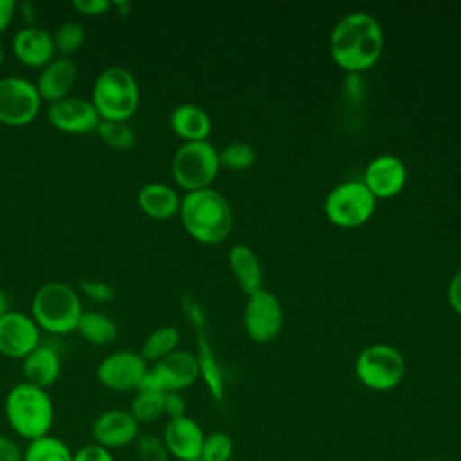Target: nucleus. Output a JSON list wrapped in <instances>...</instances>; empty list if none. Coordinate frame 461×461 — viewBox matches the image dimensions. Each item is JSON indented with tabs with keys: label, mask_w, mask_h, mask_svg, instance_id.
<instances>
[{
	"label": "nucleus",
	"mask_w": 461,
	"mask_h": 461,
	"mask_svg": "<svg viewBox=\"0 0 461 461\" xmlns=\"http://www.w3.org/2000/svg\"><path fill=\"white\" fill-rule=\"evenodd\" d=\"M56 54L59 52L61 58H67L81 49L85 43V29L77 22H65L61 23L56 32L52 34Z\"/></svg>",
	"instance_id": "30"
},
{
	"label": "nucleus",
	"mask_w": 461,
	"mask_h": 461,
	"mask_svg": "<svg viewBox=\"0 0 461 461\" xmlns=\"http://www.w3.org/2000/svg\"><path fill=\"white\" fill-rule=\"evenodd\" d=\"M113 7H115L122 16H124V14H128V11H130V4H124V2H122V4H115Z\"/></svg>",
	"instance_id": "43"
},
{
	"label": "nucleus",
	"mask_w": 461,
	"mask_h": 461,
	"mask_svg": "<svg viewBox=\"0 0 461 461\" xmlns=\"http://www.w3.org/2000/svg\"><path fill=\"white\" fill-rule=\"evenodd\" d=\"M40 328L23 312H5L0 317V355L7 358H25L41 344Z\"/></svg>",
	"instance_id": "13"
},
{
	"label": "nucleus",
	"mask_w": 461,
	"mask_h": 461,
	"mask_svg": "<svg viewBox=\"0 0 461 461\" xmlns=\"http://www.w3.org/2000/svg\"><path fill=\"white\" fill-rule=\"evenodd\" d=\"M362 182L375 198H391L403 189L407 169L398 157L380 155L367 164Z\"/></svg>",
	"instance_id": "16"
},
{
	"label": "nucleus",
	"mask_w": 461,
	"mask_h": 461,
	"mask_svg": "<svg viewBox=\"0 0 461 461\" xmlns=\"http://www.w3.org/2000/svg\"><path fill=\"white\" fill-rule=\"evenodd\" d=\"M41 108V97L29 79L0 77V122L5 126H25L32 122Z\"/></svg>",
	"instance_id": "10"
},
{
	"label": "nucleus",
	"mask_w": 461,
	"mask_h": 461,
	"mask_svg": "<svg viewBox=\"0 0 461 461\" xmlns=\"http://www.w3.org/2000/svg\"><path fill=\"white\" fill-rule=\"evenodd\" d=\"M77 77V67L68 58H54L47 67L41 68L34 86L49 104L61 101L70 95V90Z\"/></svg>",
	"instance_id": "19"
},
{
	"label": "nucleus",
	"mask_w": 461,
	"mask_h": 461,
	"mask_svg": "<svg viewBox=\"0 0 461 461\" xmlns=\"http://www.w3.org/2000/svg\"><path fill=\"white\" fill-rule=\"evenodd\" d=\"M196 360H198V367H200V375L203 376L211 394L214 396V400H221L223 398V378H221V371H220V366L207 344V340L200 335L198 339V355H196Z\"/></svg>",
	"instance_id": "27"
},
{
	"label": "nucleus",
	"mask_w": 461,
	"mask_h": 461,
	"mask_svg": "<svg viewBox=\"0 0 461 461\" xmlns=\"http://www.w3.org/2000/svg\"><path fill=\"white\" fill-rule=\"evenodd\" d=\"M135 454L139 461H167L169 452L162 438L155 434H139L135 439Z\"/></svg>",
	"instance_id": "33"
},
{
	"label": "nucleus",
	"mask_w": 461,
	"mask_h": 461,
	"mask_svg": "<svg viewBox=\"0 0 461 461\" xmlns=\"http://www.w3.org/2000/svg\"><path fill=\"white\" fill-rule=\"evenodd\" d=\"M47 119L56 130L70 135L92 133L101 122L92 101L72 95L49 104Z\"/></svg>",
	"instance_id": "14"
},
{
	"label": "nucleus",
	"mask_w": 461,
	"mask_h": 461,
	"mask_svg": "<svg viewBox=\"0 0 461 461\" xmlns=\"http://www.w3.org/2000/svg\"><path fill=\"white\" fill-rule=\"evenodd\" d=\"M16 9L18 4L14 0H0V34L9 29Z\"/></svg>",
	"instance_id": "40"
},
{
	"label": "nucleus",
	"mask_w": 461,
	"mask_h": 461,
	"mask_svg": "<svg viewBox=\"0 0 461 461\" xmlns=\"http://www.w3.org/2000/svg\"><path fill=\"white\" fill-rule=\"evenodd\" d=\"M0 461H23V450L7 436H0Z\"/></svg>",
	"instance_id": "38"
},
{
	"label": "nucleus",
	"mask_w": 461,
	"mask_h": 461,
	"mask_svg": "<svg viewBox=\"0 0 461 461\" xmlns=\"http://www.w3.org/2000/svg\"><path fill=\"white\" fill-rule=\"evenodd\" d=\"M164 396L162 393L137 391L130 405V414L137 423H153L164 414Z\"/></svg>",
	"instance_id": "29"
},
{
	"label": "nucleus",
	"mask_w": 461,
	"mask_h": 461,
	"mask_svg": "<svg viewBox=\"0 0 461 461\" xmlns=\"http://www.w3.org/2000/svg\"><path fill=\"white\" fill-rule=\"evenodd\" d=\"M182 198L178 193L160 182H151L140 187L137 194V203L140 211L151 220H169L180 211Z\"/></svg>",
	"instance_id": "21"
},
{
	"label": "nucleus",
	"mask_w": 461,
	"mask_h": 461,
	"mask_svg": "<svg viewBox=\"0 0 461 461\" xmlns=\"http://www.w3.org/2000/svg\"><path fill=\"white\" fill-rule=\"evenodd\" d=\"M95 133L112 149H131L135 146V131L128 122L121 121H101Z\"/></svg>",
	"instance_id": "28"
},
{
	"label": "nucleus",
	"mask_w": 461,
	"mask_h": 461,
	"mask_svg": "<svg viewBox=\"0 0 461 461\" xmlns=\"http://www.w3.org/2000/svg\"><path fill=\"white\" fill-rule=\"evenodd\" d=\"M164 443L169 456L178 461H196L202 456L203 432L202 427L187 416L169 420L164 429Z\"/></svg>",
	"instance_id": "17"
},
{
	"label": "nucleus",
	"mask_w": 461,
	"mask_h": 461,
	"mask_svg": "<svg viewBox=\"0 0 461 461\" xmlns=\"http://www.w3.org/2000/svg\"><path fill=\"white\" fill-rule=\"evenodd\" d=\"M230 270L247 295L263 290V268L258 254L245 243H238L229 250Z\"/></svg>",
	"instance_id": "23"
},
{
	"label": "nucleus",
	"mask_w": 461,
	"mask_h": 461,
	"mask_svg": "<svg viewBox=\"0 0 461 461\" xmlns=\"http://www.w3.org/2000/svg\"><path fill=\"white\" fill-rule=\"evenodd\" d=\"M169 126L175 135L184 139V142H198L207 140L212 122L203 108L185 103L171 112Z\"/></svg>",
	"instance_id": "22"
},
{
	"label": "nucleus",
	"mask_w": 461,
	"mask_h": 461,
	"mask_svg": "<svg viewBox=\"0 0 461 461\" xmlns=\"http://www.w3.org/2000/svg\"><path fill=\"white\" fill-rule=\"evenodd\" d=\"M7 295L4 294V290H0V317L5 313V312H9V308H7Z\"/></svg>",
	"instance_id": "42"
},
{
	"label": "nucleus",
	"mask_w": 461,
	"mask_h": 461,
	"mask_svg": "<svg viewBox=\"0 0 461 461\" xmlns=\"http://www.w3.org/2000/svg\"><path fill=\"white\" fill-rule=\"evenodd\" d=\"M232 439L225 432H212L205 436L203 447H202V456L200 459L203 461H229L232 456Z\"/></svg>",
	"instance_id": "32"
},
{
	"label": "nucleus",
	"mask_w": 461,
	"mask_h": 461,
	"mask_svg": "<svg viewBox=\"0 0 461 461\" xmlns=\"http://www.w3.org/2000/svg\"><path fill=\"white\" fill-rule=\"evenodd\" d=\"M355 371L367 389L389 391L403 380L405 360L402 353L389 344H371L357 357Z\"/></svg>",
	"instance_id": "8"
},
{
	"label": "nucleus",
	"mask_w": 461,
	"mask_h": 461,
	"mask_svg": "<svg viewBox=\"0 0 461 461\" xmlns=\"http://www.w3.org/2000/svg\"><path fill=\"white\" fill-rule=\"evenodd\" d=\"M178 342H180V331L175 326H160L146 337L140 348V355L146 362L155 364L157 360L176 351Z\"/></svg>",
	"instance_id": "25"
},
{
	"label": "nucleus",
	"mask_w": 461,
	"mask_h": 461,
	"mask_svg": "<svg viewBox=\"0 0 461 461\" xmlns=\"http://www.w3.org/2000/svg\"><path fill=\"white\" fill-rule=\"evenodd\" d=\"M447 294H448L450 306L454 308V312H457L461 315V268L452 276Z\"/></svg>",
	"instance_id": "39"
},
{
	"label": "nucleus",
	"mask_w": 461,
	"mask_h": 461,
	"mask_svg": "<svg viewBox=\"0 0 461 461\" xmlns=\"http://www.w3.org/2000/svg\"><path fill=\"white\" fill-rule=\"evenodd\" d=\"M81 290L95 303H110L115 297V288L110 283L99 279L81 281Z\"/></svg>",
	"instance_id": "34"
},
{
	"label": "nucleus",
	"mask_w": 461,
	"mask_h": 461,
	"mask_svg": "<svg viewBox=\"0 0 461 461\" xmlns=\"http://www.w3.org/2000/svg\"><path fill=\"white\" fill-rule=\"evenodd\" d=\"M200 376L196 355L189 351H173L148 367L137 391L146 393H180L191 387Z\"/></svg>",
	"instance_id": "9"
},
{
	"label": "nucleus",
	"mask_w": 461,
	"mask_h": 461,
	"mask_svg": "<svg viewBox=\"0 0 461 461\" xmlns=\"http://www.w3.org/2000/svg\"><path fill=\"white\" fill-rule=\"evenodd\" d=\"M20 11H22V14H23V20L29 23V27H31V25H34V16H32V4H29V2H23V4H20Z\"/></svg>",
	"instance_id": "41"
},
{
	"label": "nucleus",
	"mask_w": 461,
	"mask_h": 461,
	"mask_svg": "<svg viewBox=\"0 0 461 461\" xmlns=\"http://www.w3.org/2000/svg\"><path fill=\"white\" fill-rule=\"evenodd\" d=\"M139 423L124 409H110L101 412L92 423V438L95 445L104 448H122L135 443Z\"/></svg>",
	"instance_id": "15"
},
{
	"label": "nucleus",
	"mask_w": 461,
	"mask_h": 461,
	"mask_svg": "<svg viewBox=\"0 0 461 461\" xmlns=\"http://www.w3.org/2000/svg\"><path fill=\"white\" fill-rule=\"evenodd\" d=\"M171 171L185 193L207 189L220 171L218 151L209 140L184 142L173 155Z\"/></svg>",
	"instance_id": "6"
},
{
	"label": "nucleus",
	"mask_w": 461,
	"mask_h": 461,
	"mask_svg": "<svg viewBox=\"0 0 461 461\" xmlns=\"http://www.w3.org/2000/svg\"><path fill=\"white\" fill-rule=\"evenodd\" d=\"M4 63V49H2V43H0V67Z\"/></svg>",
	"instance_id": "44"
},
{
	"label": "nucleus",
	"mask_w": 461,
	"mask_h": 461,
	"mask_svg": "<svg viewBox=\"0 0 461 461\" xmlns=\"http://www.w3.org/2000/svg\"><path fill=\"white\" fill-rule=\"evenodd\" d=\"M164 414L169 416V420L185 416V400L180 393H166L164 396Z\"/></svg>",
	"instance_id": "37"
},
{
	"label": "nucleus",
	"mask_w": 461,
	"mask_h": 461,
	"mask_svg": "<svg viewBox=\"0 0 461 461\" xmlns=\"http://www.w3.org/2000/svg\"><path fill=\"white\" fill-rule=\"evenodd\" d=\"M83 315V306L77 292L61 281L41 285L31 304V317L40 330L52 335H67L76 331Z\"/></svg>",
	"instance_id": "4"
},
{
	"label": "nucleus",
	"mask_w": 461,
	"mask_h": 461,
	"mask_svg": "<svg viewBox=\"0 0 461 461\" xmlns=\"http://www.w3.org/2000/svg\"><path fill=\"white\" fill-rule=\"evenodd\" d=\"M13 52L20 63L31 68H43L56 58L52 34L36 25H27L14 34Z\"/></svg>",
	"instance_id": "18"
},
{
	"label": "nucleus",
	"mask_w": 461,
	"mask_h": 461,
	"mask_svg": "<svg viewBox=\"0 0 461 461\" xmlns=\"http://www.w3.org/2000/svg\"><path fill=\"white\" fill-rule=\"evenodd\" d=\"M220 167H227L232 171H243L256 162V149L247 142H232L218 151Z\"/></svg>",
	"instance_id": "31"
},
{
	"label": "nucleus",
	"mask_w": 461,
	"mask_h": 461,
	"mask_svg": "<svg viewBox=\"0 0 461 461\" xmlns=\"http://www.w3.org/2000/svg\"><path fill=\"white\" fill-rule=\"evenodd\" d=\"M23 461H72V452L63 439L47 434L29 441Z\"/></svg>",
	"instance_id": "26"
},
{
	"label": "nucleus",
	"mask_w": 461,
	"mask_h": 461,
	"mask_svg": "<svg viewBox=\"0 0 461 461\" xmlns=\"http://www.w3.org/2000/svg\"><path fill=\"white\" fill-rule=\"evenodd\" d=\"M76 331L95 346H106L117 339V324L101 312H83Z\"/></svg>",
	"instance_id": "24"
},
{
	"label": "nucleus",
	"mask_w": 461,
	"mask_h": 461,
	"mask_svg": "<svg viewBox=\"0 0 461 461\" xmlns=\"http://www.w3.org/2000/svg\"><path fill=\"white\" fill-rule=\"evenodd\" d=\"M375 207L376 198L364 182L358 180H348L335 185L324 200L326 218L342 229L364 225L373 216Z\"/></svg>",
	"instance_id": "7"
},
{
	"label": "nucleus",
	"mask_w": 461,
	"mask_h": 461,
	"mask_svg": "<svg viewBox=\"0 0 461 461\" xmlns=\"http://www.w3.org/2000/svg\"><path fill=\"white\" fill-rule=\"evenodd\" d=\"M178 214L185 232L203 245L223 241L234 220L227 198L211 187L185 193Z\"/></svg>",
	"instance_id": "2"
},
{
	"label": "nucleus",
	"mask_w": 461,
	"mask_h": 461,
	"mask_svg": "<svg viewBox=\"0 0 461 461\" xmlns=\"http://www.w3.org/2000/svg\"><path fill=\"white\" fill-rule=\"evenodd\" d=\"M4 409L9 427L29 441L47 436L54 423V405L47 389L27 382L9 389Z\"/></svg>",
	"instance_id": "3"
},
{
	"label": "nucleus",
	"mask_w": 461,
	"mask_h": 461,
	"mask_svg": "<svg viewBox=\"0 0 461 461\" xmlns=\"http://www.w3.org/2000/svg\"><path fill=\"white\" fill-rule=\"evenodd\" d=\"M72 9L85 16H101L113 9V4L108 0H74Z\"/></svg>",
	"instance_id": "36"
},
{
	"label": "nucleus",
	"mask_w": 461,
	"mask_h": 461,
	"mask_svg": "<svg viewBox=\"0 0 461 461\" xmlns=\"http://www.w3.org/2000/svg\"><path fill=\"white\" fill-rule=\"evenodd\" d=\"M330 52L333 61L348 72L367 70L382 58L384 31L371 14L349 13L331 29Z\"/></svg>",
	"instance_id": "1"
},
{
	"label": "nucleus",
	"mask_w": 461,
	"mask_h": 461,
	"mask_svg": "<svg viewBox=\"0 0 461 461\" xmlns=\"http://www.w3.org/2000/svg\"><path fill=\"white\" fill-rule=\"evenodd\" d=\"M90 101L101 121L128 122L140 101L137 79L124 67H110L97 76Z\"/></svg>",
	"instance_id": "5"
},
{
	"label": "nucleus",
	"mask_w": 461,
	"mask_h": 461,
	"mask_svg": "<svg viewBox=\"0 0 461 461\" xmlns=\"http://www.w3.org/2000/svg\"><path fill=\"white\" fill-rule=\"evenodd\" d=\"M146 371L148 362L140 353L121 349L101 360L97 366V380L112 391H137Z\"/></svg>",
	"instance_id": "12"
},
{
	"label": "nucleus",
	"mask_w": 461,
	"mask_h": 461,
	"mask_svg": "<svg viewBox=\"0 0 461 461\" xmlns=\"http://www.w3.org/2000/svg\"><path fill=\"white\" fill-rule=\"evenodd\" d=\"M22 373L23 382L47 389L59 378L61 358L52 346L40 344L22 360Z\"/></svg>",
	"instance_id": "20"
},
{
	"label": "nucleus",
	"mask_w": 461,
	"mask_h": 461,
	"mask_svg": "<svg viewBox=\"0 0 461 461\" xmlns=\"http://www.w3.org/2000/svg\"><path fill=\"white\" fill-rule=\"evenodd\" d=\"M243 326L247 335L256 342H270L276 339L283 328L279 299L265 288L249 295L243 310Z\"/></svg>",
	"instance_id": "11"
},
{
	"label": "nucleus",
	"mask_w": 461,
	"mask_h": 461,
	"mask_svg": "<svg viewBox=\"0 0 461 461\" xmlns=\"http://www.w3.org/2000/svg\"><path fill=\"white\" fill-rule=\"evenodd\" d=\"M72 461H115V459L108 448L95 443H88L72 454Z\"/></svg>",
	"instance_id": "35"
},
{
	"label": "nucleus",
	"mask_w": 461,
	"mask_h": 461,
	"mask_svg": "<svg viewBox=\"0 0 461 461\" xmlns=\"http://www.w3.org/2000/svg\"><path fill=\"white\" fill-rule=\"evenodd\" d=\"M196 461H203V459H196Z\"/></svg>",
	"instance_id": "45"
}]
</instances>
